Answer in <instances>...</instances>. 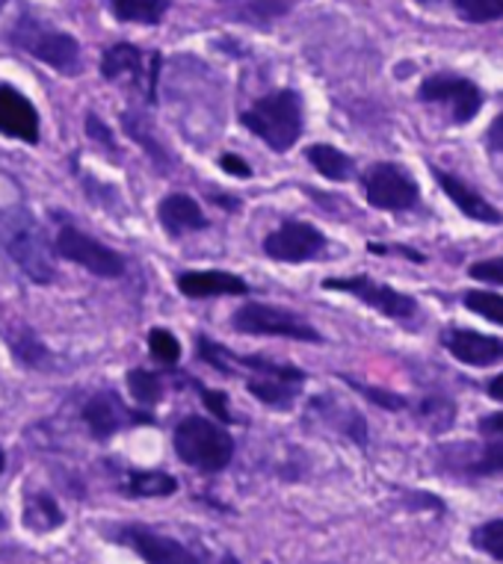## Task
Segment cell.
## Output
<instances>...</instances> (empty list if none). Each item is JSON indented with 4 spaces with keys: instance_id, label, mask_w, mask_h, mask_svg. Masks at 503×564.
Listing matches in <instances>:
<instances>
[{
    "instance_id": "74e56055",
    "label": "cell",
    "mask_w": 503,
    "mask_h": 564,
    "mask_svg": "<svg viewBox=\"0 0 503 564\" xmlns=\"http://www.w3.org/2000/svg\"><path fill=\"white\" fill-rule=\"evenodd\" d=\"M489 397L497 399V402H503V372L501 376H494L492 384H489Z\"/></svg>"
},
{
    "instance_id": "277c9868",
    "label": "cell",
    "mask_w": 503,
    "mask_h": 564,
    "mask_svg": "<svg viewBox=\"0 0 503 564\" xmlns=\"http://www.w3.org/2000/svg\"><path fill=\"white\" fill-rule=\"evenodd\" d=\"M101 75L104 80H128L137 86L146 101H154L160 77V54H142L140 47L131 42L110 45L101 56Z\"/></svg>"
},
{
    "instance_id": "1f68e13d",
    "label": "cell",
    "mask_w": 503,
    "mask_h": 564,
    "mask_svg": "<svg viewBox=\"0 0 503 564\" xmlns=\"http://www.w3.org/2000/svg\"><path fill=\"white\" fill-rule=\"evenodd\" d=\"M477 473H503V441H489L483 458L474 464Z\"/></svg>"
},
{
    "instance_id": "ffe728a7",
    "label": "cell",
    "mask_w": 503,
    "mask_h": 564,
    "mask_svg": "<svg viewBox=\"0 0 503 564\" xmlns=\"http://www.w3.org/2000/svg\"><path fill=\"white\" fill-rule=\"evenodd\" d=\"M63 509L56 506V500L51 494H30L24 500V527L30 532H54V529L63 527Z\"/></svg>"
},
{
    "instance_id": "8992f818",
    "label": "cell",
    "mask_w": 503,
    "mask_h": 564,
    "mask_svg": "<svg viewBox=\"0 0 503 564\" xmlns=\"http://www.w3.org/2000/svg\"><path fill=\"white\" fill-rule=\"evenodd\" d=\"M232 325L240 334H261V337H290V340L318 343L320 334L299 316L288 311H276L270 305H243L234 314Z\"/></svg>"
},
{
    "instance_id": "f546056e",
    "label": "cell",
    "mask_w": 503,
    "mask_h": 564,
    "mask_svg": "<svg viewBox=\"0 0 503 564\" xmlns=\"http://www.w3.org/2000/svg\"><path fill=\"white\" fill-rule=\"evenodd\" d=\"M199 355H202V361L214 364L216 370L228 372L234 367V355L223 346H216L214 340H207V337H199Z\"/></svg>"
},
{
    "instance_id": "ab89813d",
    "label": "cell",
    "mask_w": 503,
    "mask_h": 564,
    "mask_svg": "<svg viewBox=\"0 0 503 564\" xmlns=\"http://www.w3.org/2000/svg\"><path fill=\"white\" fill-rule=\"evenodd\" d=\"M3 464H7V458H3V449H0V473H3Z\"/></svg>"
},
{
    "instance_id": "9c48e42d",
    "label": "cell",
    "mask_w": 503,
    "mask_h": 564,
    "mask_svg": "<svg viewBox=\"0 0 503 564\" xmlns=\"http://www.w3.org/2000/svg\"><path fill=\"white\" fill-rule=\"evenodd\" d=\"M7 249H10L12 260L24 269V275L33 278L36 284H51L54 281V258H51L45 237L36 231V225L19 223L15 228H10Z\"/></svg>"
},
{
    "instance_id": "3957f363",
    "label": "cell",
    "mask_w": 503,
    "mask_h": 564,
    "mask_svg": "<svg viewBox=\"0 0 503 564\" xmlns=\"http://www.w3.org/2000/svg\"><path fill=\"white\" fill-rule=\"evenodd\" d=\"M12 42L36 56L42 63L54 65L56 72H75L77 59H81V45L75 36H68L63 30L45 28L42 21L24 19L19 28L12 30Z\"/></svg>"
},
{
    "instance_id": "f1b7e54d",
    "label": "cell",
    "mask_w": 503,
    "mask_h": 564,
    "mask_svg": "<svg viewBox=\"0 0 503 564\" xmlns=\"http://www.w3.org/2000/svg\"><path fill=\"white\" fill-rule=\"evenodd\" d=\"M12 355L19 361L28 364V367H42V364H47V349L30 332L21 334L19 340L12 343Z\"/></svg>"
},
{
    "instance_id": "8d00e7d4",
    "label": "cell",
    "mask_w": 503,
    "mask_h": 564,
    "mask_svg": "<svg viewBox=\"0 0 503 564\" xmlns=\"http://www.w3.org/2000/svg\"><path fill=\"white\" fill-rule=\"evenodd\" d=\"M480 432H483V435L497 437V441H503V411H501V414L485 416L483 423H480Z\"/></svg>"
},
{
    "instance_id": "7a4b0ae2",
    "label": "cell",
    "mask_w": 503,
    "mask_h": 564,
    "mask_svg": "<svg viewBox=\"0 0 503 564\" xmlns=\"http://www.w3.org/2000/svg\"><path fill=\"white\" fill-rule=\"evenodd\" d=\"M175 453L190 467L205 473L225 470L234 458V441L228 429L205 416H184L175 429Z\"/></svg>"
},
{
    "instance_id": "f35d334b",
    "label": "cell",
    "mask_w": 503,
    "mask_h": 564,
    "mask_svg": "<svg viewBox=\"0 0 503 564\" xmlns=\"http://www.w3.org/2000/svg\"><path fill=\"white\" fill-rule=\"evenodd\" d=\"M223 564H237V558H234V555H225Z\"/></svg>"
},
{
    "instance_id": "d4e9b609",
    "label": "cell",
    "mask_w": 503,
    "mask_h": 564,
    "mask_svg": "<svg viewBox=\"0 0 503 564\" xmlns=\"http://www.w3.org/2000/svg\"><path fill=\"white\" fill-rule=\"evenodd\" d=\"M459 19L471 24H485V21L503 19V0H453Z\"/></svg>"
},
{
    "instance_id": "e0dca14e",
    "label": "cell",
    "mask_w": 503,
    "mask_h": 564,
    "mask_svg": "<svg viewBox=\"0 0 503 564\" xmlns=\"http://www.w3.org/2000/svg\"><path fill=\"white\" fill-rule=\"evenodd\" d=\"M178 290L190 299L205 296H243L246 293V281L228 272H184L178 278Z\"/></svg>"
},
{
    "instance_id": "b9f144b4",
    "label": "cell",
    "mask_w": 503,
    "mask_h": 564,
    "mask_svg": "<svg viewBox=\"0 0 503 564\" xmlns=\"http://www.w3.org/2000/svg\"><path fill=\"white\" fill-rule=\"evenodd\" d=\"M420 3H432V0H420Z\"/></svg>"
},
{
    "instance_id": "ba28073f",
    "label": "cell",
    "mask_w": 503,
    "mask_h": 564,
    "mask_svg": "<svg viewBox=\"0 0 503 564\" xmlns=\"http://www.w3.org/2000/svg\"><path fill=\"white\" fill-rule=\"evenodd\" d=\"M56 249L66 260L77 263V267L89 269L93 275L101 278H119L125 272V258H121L119 251L107 249L93 237H86L72 225H63L60 234H56Z\"/></svg>"
},
{
    "instance_id": "52a82bcc",
    "label": "cell",
    "mask_w": 503,
    "mask_h": 564,
    "mask_svg": "<svg viewBox=\"0 0 503 564\" xmlns=\"http://www.w3.org/2000/svg\"><path fill=\"white\" fill-rule=\"evenodd\" d=\"M420 101L427 104H445L450 110V119L465 124L480 112L483 107V93L474 80L457 75H432L420 84Z\"/></svg>"
},
{
    "instance_id": "836d02e7",
    "label": "cell",
    "mask_w": 503,
    "mask_h": 564,
    "mask_svg": "<svg viewBox=\"0 0 503 564\" xmlns=\"http://www.w3.org/2000/svg\"><path fill=\"white\" fill-rule=\"evenodd\" d=\"M202 399H205V405L211 408V414H214L220 423H232V414H228V402H225V393H220V390L202 388Z\"/></svg>"
},
{
    "instance_id": "5b68a950",
    "label": "cell",
    "mask_w": 503,
    "mask_h": 564,
    "mask_svg": "<svg viewBox=\"0 0 503 564\" xmlns=\"http://www.w3.org/2000/svg\"><path fill=\"white\" fill-rule=\"evenodd\" d=\"M364 195L379 210H409L420 202L418 186L400 166L394 163H376L362 177Z\"/></svg>"
},
{
    "instance_id": "7c38bea8",
    "label": "cell",
    "mask_w": 503,
    "mask_h": 564,
    "mask_svg": "<svg viewBox=\"0 0 503 564\" xmlns=\"http://www.w3.org/2000/svg\"><path fill=\"white\" fill-rule=\"evenodd\" d=\"M121 541L133 546L146 558V564H202V558L196 553H190L184 544H178V541L160 535V532H151V529H121Z\"/></svg>"
},
{
    "instance_id": "e575fe53",
    "label": "cell",
    "mask_w": 503,
    "mask_h": 564,
    "mask_svg": "<svg viewBox=\"0 0 503 564\" xmlns=\"http://www.w3.org/2000/svg\"><path fill=\"white\" fill-rule=\"evenodd\" d=\"M220 166H223V172H228V175H234V177L252 175V169L246 166V160L237 158V154H223V158H220Z\"/></svg>"
},
{
    "instance_id": "4dcf8cb0",
    "label": "cell",
    "mask_w": 503,
    "mask_h": 564,
    "mask_svg": "<svg viewBox=\"0 0 503 564\" xmlns=\"http://www.w3.org/2000/svg\"><path fill=\"white\" fill-rule=\"evenodd\" d=\"M471 278H474V281H489V284L503 288V258L477 260L474 267H471Z\"/></svg>"
},
{
    "instance_id": "ac0fdd59",
    "label": "cell",
    "mask_w": 503,
    "mask_h": 564,
    "mask_svg": "<svg viewBox=\"0 0 503 564\" xmlns=\"http://www.w3.org/2000/svg\"><path fill=\"white\" fill-rule=\"evenodd\" d=\"M160 225L167 228L172 237H181L186 231H202L207 225L205 214H202V207H199L190 195H167L158 207Z\"/></svg>"
},
{
    "instance_id": "d590c367",
    "label": "cell",
    "mask_w": 503,
    "mask_h": 564,
    "mask_svg": "<svg viewBox=\"0 0 503 564\" xmlns=\"http://www.w3.org/2000/svg\"><path fill=\"white\" fill-rule=\"evenodd\" d=\"M485 145L492 151H503V112L485 130Z\"/></svg>"
},
{
    "instance_id": "d6a6232c",
    "label": "cell",
    "mask_w": 503,
    "mask_h": 564,
    "mask_svg": "<svg viewBox=\"0 0 503 564\" xmlns=\"http://www.w3.org/2000/svg\"><path fill=\"white\" fill-rule=\"evenodd\" d=\"M86 133H89V137H93L98 145H104V149L116 151V142H113L110 128H107V124H104V121L95 116V112H86Z\"/></svg>"
},
{
    "instance_id": "44dd1931",
    "label": "cell",
    "mask_w": 503,
    "mask_h": 564,
    "mask_svg": "<svg viewBox=\"0 0 503 564\" xmlns=\"http://www.w3.org/2000/svg\"><path fill=\"white\" fill-rule=\"evenodd\" d=\"M125 24H158L169 12V0H104Z\"/></svg>"
},
{
    "instance_id": "d6986e66",
    "label": "cell",
    "mask_w": 503,
    "mask_h": 564,
    "mask_svg": "<svg viewBox=\"0 0 503 564\" xmlns=\"http://www.w3.org/2000/svg\"><path fill=\"white\" fill-rule=\"evenodd\" d=\"M84 423L89 426L95 437H110L116 435L125 423V408H121L116 393H98L89 399V405L84 408Z\"/></svg>"
},
{
    "instance_id": "4316f807",
    "label": "cell",
    "mask_w": 503,
    "mask_h": 564,
    "mask_svg": "<svg viewBox=\"0 0 503 564\" xmlns=\"http://www.w3.org/2000/svg\"><path fill=\"white\" fill-rule=\"evenodd\" d=\"M128 388H131L133 399H137L140 405H154V402H160V393H163L158 376H151L149 370L128 372Z\"/></svg>"
},
{
    "instance_id": "60d3db41",
    "label": "cell",
    "mask_w": 503,
    "mask_h": 564,
    "mask_svg": "<svg viewBox=\"0 0 503 564\" xmlns=\"http://www.w3.org/2000/svg\"><path fill=\"white\" fill-rule=\"evenodd\" d=\"M3 529H7V520H3V514H0V532H3Z\"/></svg>"
},
{
    "instance_id": "5bb4252c",
    "label": "cell",
    "mask_w": 503,
    "mask_h": 564,
    "mask_svg": "<svg viewBox=\"0 0 503 564\" xmlns=\"http://www.w3.org/2000/svg\"><path fill=\"white\" fill-rule=\"evenodd\" d=\"M445 346L468 367H494L503 364V340L501 337H489V334L468 332V328H450L445 334Z\"/></svg>"
},
{
    "instance_id": "6da1fadb",
    "label": "cell",
    "mask_w": 503,
    "mask_h": 564,
    "mask_svg": "<svg viewBox=\"0 0 503 564\" xmlns=\"http://www.w3.org/2000/svg\"><path fill=\"white\" fill-rule=\"evenodd\" d=\"M243 128H249L264 145L272 151H290L302 133V98L293 89L264 95L261 101L252 104V110L243 112Z\"/></svg>"
},
{
    "instance_id": "cb8c5ba5",
    "label": "cell",
    "mask_w": 503,
    "mask_h": 564,
    "mask_svg": "<svg viewBox=\"0 0 503 564\" xmlns=\"http://www.w3.org/2000/svg\"><path fill=\"white\" fill-rule=\"evenodd\" d=\"M465 307L468 311H474L477 316L489 319V323L503 325V296L501 293H492V290H468Z\"/></svg>"
},
{
    "instance_id": "2e32d148",
    "label": "cell",
    "mask_w": 503,
    "mask_h": 564,
    "mask_svg": "<svg viewBox=\"0 0 503 564\" xmlns=\"http://www.w3.org/2000/svg\"><path fill=\"white\" fill-rule=\"evenodd\" d=\"M432 175H436L438 186L448 193L450 202L457 204L459 210H462L468 219H474V223H483V225H501L503 223L501 210L485 202L483 195H477L474 189L465 184V181H459V177H453L450 172H441V169H432Z\"/></svg>"
},
{
    "instance_id": "603a6c76",
    "label": "cell",
    "mask_w": 503,
    "mask_h": 564,
    "mask_svg": "<svg viewBox=\"0 0 503 564\" xmlns=\"http://www.w3.org/2000/svg\"><path fill=\"white\" fill-rule=\"evenodd\" d=\"M178 481L160 470H137L128 476L125 494L128 497H169L175 494Z\"/></svg>"
},
{
    "instance_id": "4fadbf2b",
    "label": "cell",
    "mask_w": 503,
    "mask_h": 564,
    "mask_svg": "<svg viewBox=\"0 0 503 564\" xmlns=\"http://www.w3.org/2000/svg\"><path fill=\"white\" fill-rule=\"evenodd\" d=\"M0 133L21 139L28 145L39 142V112L36 107L12 86L0 84Z\"/></svg>"
},
{
    "instance_id": "484cf974",
    "label": "cell",
    "mask_w": 503,
    "mask_h": 564,
    "mask_svg": "<svg viewBox=\"0 0 503 564\" xmlns=\"http://www.w3.org/2000/svg\"><path fill=\"white\" fill-rule=\"evenodd\" d=\"M471 541H474L477 550H483L485 555H492V558L503 562V518L480 523V527L471 532Z\"/></svg>"
},
{
    "instance_id": "83f0119b",
    "label": "cell",
    "mask_w": 503,
    "mask_h": 564,
    "mask_svg": "<svg viewBox=\"0 0 503 564\" xmlns=\"http://www.w3.org/2000/svg\"><path fill=\"white\" fill-rule=\"evenodd\" d=\"M149 349L160 364H175L181 358V343L167 332V328H154L149 334Z\"/></svg>"
},
{
    "instance_id": "7402d4cb",
    "label": "cell",
    "mask_w": 503,
    "mask_h": 564,
    "mask_svg": "<svg viewBox=\"0 0 503 564\" xmlns=\"http://www.w3.org/2000/svg\"><path fill=\"white\" fill-rule=\"evenodd\" d=\"M306 158L329 181H346L353 175V160L346 158L344 151L332 149V145H311L306 151Z\"/></svg>"
},
{
    "instance_id": "30bf717a",
    "label": "cell",
    "mask_w": 503,
    "mask_h": 564,
    "mask_svg": "<svg viewBox=\"0 0 503 564\" xmlns=\"http://www.w3.org/2000/svg\"><path fill=\"white\" fill-rule=\"evenodd\" d=\"M323 288L353 293L355 299H362L364 305L376 307L379 314L392 316V319H409V316H415V302L406 293H397L394 288L379 284L373 278H329V281H323Z\"/></svg>"
},
{
    "instance_id": "8fae6325",
    "label": "cell",
    "mask_w": 503,
    "mask_h": 564,
    "mask_svg": "<svg viewBox=\"0 0 503 564\" xmlns=\"http://www.w3.org/2000/svg\"><path fill=\"white\" fill-rule=\"evenodd\" d=\"M327 249V240L323 234L308 223H285L279 225L276 231L264 240V251L270 254L272 260H281V263H299V260H311L314 254Z\"/></svg>"
},
{
    "instance_id": "9a60e30c",
    "label": "cell",
    "mask_w": 503,
    "mask_h": 564,
    "mask_svg": "<svg viewBox=\"0 0 503 564\" xmlns=\"http://www.w3.org/2000/svg\"><path fill=\"white\" fill-rule=\"evenodd\" d=\"M306 381V372L293 370V367H276L267 376H255V379L246 381V390L252 397H258L264 405L272 408H290L293 397H297V388Z\"/></svg>"
}]
</instances>
